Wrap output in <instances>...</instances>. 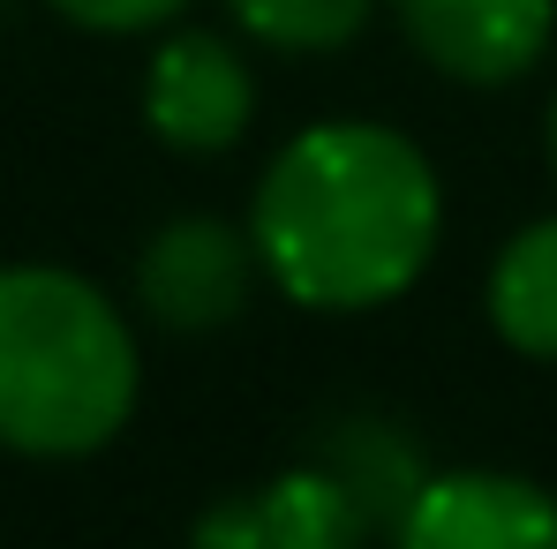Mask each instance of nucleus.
<instances>
[{"label": "nucleus", "instance_id": "f03ea898", "mask_svg": "<svg viewBox=\"0 0 557 549\" xmlns=\"http://www.w3.org/2000/svg\"><path fill=\"white\" fill-rule=\"evenodd\" d=\"M136 407V339L91 278L53 264L0 272V445L76 459L113 445Z\"/></svg>", "mask_w": 557, "mask_h": 549}, {"label": "nucleus", "instance_id": "20e7f679", "mask_svg": "<svg viewBox=\"0 0 557 549\" xmlns=\"http://www.w3.org/2000/svg\"><path fill=\"white\" fill-rule=\"evenodd\" d=\"M407 549H557V497L528 474H497V466H453V474H422L407 520Z\"/></svg>", "mask_w": 557, "mask_h": 549}, {"label": "nucleus", "instance_id": "6e6552de", "mask_svg": "<svg viewBox=\"0 0 557 549\" xmlns=\"http://www.w3.org/2000/svg\"><path fill=\"white\" fill-rule=\"evenodd\" d=\"M490 324L505 347L557 362V219H535L505 241L490 272Z\"/></svg>", "mask_w": 557, "mask_h": 549}, {"label": "nucleus", "instance_id": "f8f14e48", "mask_svg": "<svg viewBox=\"0 0 557 549\" xmlns=\"http://www.w3.org/2000/svg\"><path fill=\"white\" fill-rule=\"evenodd\" d=\"M550 166H557V98H550Z\"/></svg>", "mask_w": 557, "mask_h": 549}, {"label": "nucleus", "instance_id": "9b49d317", "mask_svg": "<svg viewBox=\"0 0 557 549\" xmlns=\"http://www.w3.org/2000/svg\"><path fill=\"white\" fill-rule=\"evenodd\" d=\"M53 8L84 30H151V23L182 15L188 0H53Z\"/></svg>", "mask_w": 557, "mask_h": 549}, {"label": "nucleus", "instance_id": "39448f33", "mask_svg": "<svg viewBox=\"0 0 557 549\" xmlns=\"http://www.w3.org/2000/svg\"><path fill=\"white\" fill-rule=\"evenodd\" d=\"M257 113V76L219 30H174L144 76V121L174 151H226Z\"/></svg>", "mask_w": 557, "mask_h": 549}, {"label": "nucleus", "instance_id": "f257e3e1", "mask_svg": "<svg viewBox=\"0 0 557 549\" xmlns=\"http://www.w3.org/2000/svg\"><path fill=\"white\" fill-rule=\"evenodd\" d=\"M445 226L430 159L376 121L301 128L257 182L264 278L301 309H376L407 294Z\"/></svg>", "mask_w": 557, "mask_h": 549}, {"label": "nucleus", "instance_id": "0eeeda50", "mask_svg": "<svg viewBox=\"0 0 557 549\" xmlns=\"http://www.w3.org/2000/svg\"><path fill=\"white\" fill-rule=\"evenodd\" d=\"M362 527H370L362 504L317 459V466H294V474L264 482V489H242V497L211 504L196 520V542H211V549H347Z\"/></svg>", "mask_w": 557, "mask_h": 549}, {"label": "nucleus", "instance_id": "9d476101", "mask_svg": "<svg viewBox=\"0 0 557 549\" xmlns=\"http://www.w3.org/2000/svg\"><path fill=\"white\" fill-rule=\"evenodd\" d=\"M226 8L249 38L278 53H339L370 23V0H226Z\"/></svg>", "mask_w": 557, "mask_h": 549}, {"label": "nucleus", "instance_id": "423d86ee", "mask_svg": "<svg viewBox=\"0 0 557 549\" xmlns=\"http://www.w3.org/2000/svg\"><path fill=\"white\" fill-rule=\"evenodd\" d=\"M414 53L453 84H520L557 30V0H392Z\"/></svg>", "mask_w": 557, "mask_h": 549}, {"label": "nucleus", "instance_id": "1a4fd4ad", "mask_svg": "<svg viewBox=\"0 0 557 549\" xmlns=\"http://www.w3.org/2000/svg\"><path fill=\"white\" fill-rule=\"evenodd\" d=\"M324 466L347 482V497L362 504V520L370 527H392L399 535V520H407V504H414V489H422V466L414 452L392 437V429H370V422H355V437H339Z\"/></svg>", "mask_w": 557, "mask_h": 549}, {"label": "nucleus", "instance_id": "7ed1b4c3", "mask_svg": "<svg viewBox=\"0 0 557 549\" xmlns=\"http://www.w3.org/2000/svg\"><path fill=\"white\" fill-rule=\"evenodd\" d=\"M257 272H264L257 234H242L226 219H174L136 257V301L166 332H226L249 309Z\"/></svg>", "mask_w": 557, "mask_h": 549}]
</instances>
